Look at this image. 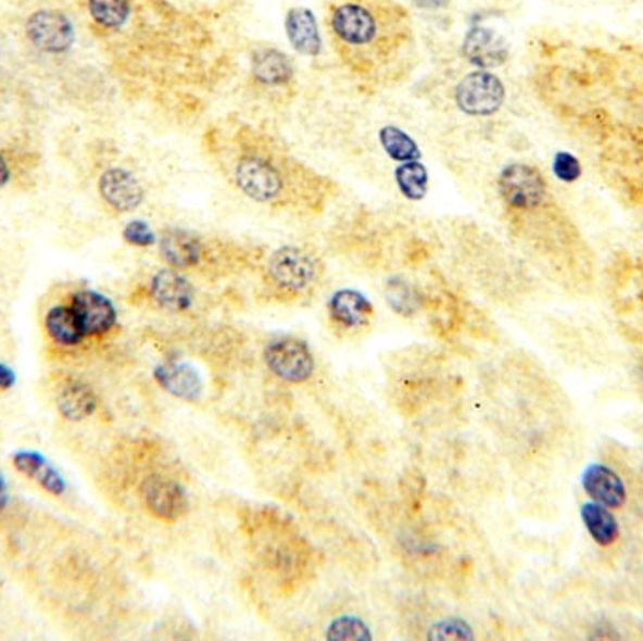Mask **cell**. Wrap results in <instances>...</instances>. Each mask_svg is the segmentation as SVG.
<instances>
[{
	"mask_svg": "<svg viewBox=\"0 0 643 641\" xmlns=\"http://www.w3.org/2000/svg\"><path fill=\"white\" fill-rule=\"evenodd\" d=\"M205 141L220 174L251 202L298 215H318L336 196L333 179L300 161L260 126L226 120L211 126Z\"/></svg>",
	"mask_w": 643,
	"mask_h": 641,
	"instance_id": "cell-1",
	"label": "cell"
},
{
	"mask_svg": "<svg viewBox=\"0 0 643 641\" xmlns=\"http://www.w3.org/2000/svg\"><path fill=\"white\" fill-rule=\"evenodd\" d=\"M326 30L337 59L364 84H398L416 64L413 15L398 0H333Z\"/></svg>",
	"mask_w": 643,
	"mask_h": 641,
	"instance_id": "cell-2",
	"label": "cell"
},
{
	"mask_svg": "<svg viewBox=\"0 0 643 641\" xmlns=\"http://www.w3.org/2000/svg\"><path fill=\"white\" fill-rule=\"evenodd\" d=\"M161 256L168 267L177 272L228 275L249 264V252L241 244L223 239L207 238L198 231L169 228L159 241Z\"/></svg>",
	"mask_w": 643,
	"mask_h": 641,
	"instance_id": "cell-3",
	"label": "cell"
},
{
	"mask_svg": "<svg viewBox=\"0 0 643 641\" xmlns=\"http://www.w3.org/2000/svg\"><path fill=\"white\" fill-rule=\"evenodd\" d=\"M324 275V264L313 249L282 244L266 260L262 290L277 303H295L315 292Z\"/></svg>",
	"mask_w": 643,
	"mask_h": 641,
	"instance_id": "cell-4",
	"label": "cell"
},
{
	"mask_svg": "<svg viewBox=\"0 0 643 641\" xmlns=\"http://www.w3.org/2000/svg\"><path fill=\"white\" fill-rule=\"evenodd\" d=\"M496 192L506 215L527 213L552 200L550 185L539 167L514 162L501 169L496 177Z\"/></svg>",
	"mask_w": 643,
	"mask_h": 641,
	"instance_id": "cell-5",
	"label": "cell"
},
{
	"mask_svg": "<svg viewBox=\"0 0 643 641\" xmlns=\"http://www.w3.org/2000/svg\"><path fill=\"white\" fill-rule=\"evenodd\" d=\"M249 81L252 89L262 97H290L295 84V68L292 59L277 48L262 46L251 53Z\"/></svg>",
	"mask_w": 643,
	"mask_h": 641,
	"instance_id": "cell-6",
	"label": "cell"
},
{
	"mask_svg": "<svg viewBox=\"0 0 643 641\" xmlns=\"http://www.w3.org/2000/svg\"><path fill=\"white\" fill-rule=\"evenodd\" d=\"M264 360L275 377L287 382H305L315 373V356L305 341L280 335L267 342Z\"/></svg>",
	"mask_w": 643,
	"mask_h": 641,
	"instance_id": "cell-7",
	"label": "cell"
},
{
	"mask_svg": "<svg viewBox=\"0 0 643 641\" xmlns=\"http://www.w3.org/2000/svg\"><path fill=\"white\" fill-rule=\"evenodd\" d=\"M504 98V84L491 72H470L455 87V104L472 117H490L503 108Z\"/></svg>",
	"mask_w": 643,
	"mask_h": 641,
	"instance_id": "cell-8",
	"label": "cell"
},
{
	"mask_svg": "<svg viewBox=\"0 0 643 641\" xmlns=\"http://www.w3.org/2000/svg\"><path fill=\"white\" fill-rule=\"evenodd\" d=\"M28 42L50 55L66 53L76 42V28L71 17L59 10H38L25 25Z\"/></svg>",
	"mask_w": 643,
	"mask_h": 641,
	"instance_id": "cell-9",
	"label": "cell"
},
{
	"mask_svg": "<svg viewBox=\"0 0 643 641\" xmlns=\"http://www.w3.org/2000/svg\"><path fill=\"white\" fill-rule=\"evenodd\" d=\"M328 320L336 335L356 337L371 328L375 307L364 293L357 290H339L328 303Z\"/></svg>",
	"mask_w": 643,
	"mask_h": 641,
	"instance_id": "cell-10",
	"label": "cell"
},
{
	"mask_svg": "<svg viewBox=\"0 0 643 641\" xmlns=\"http://www.w3.org/2000/svg\"><path fill=\"white\" fill-rule=\"evenodd\" d=\"M141 499L149 514L162 521H175L187 512V495L177 481L164 476H149L141 483Z\"/></svg>",
	"mask_w": 643,
	"mask_h": 641,
	"instance_id": "cell-11",
	"label": "cell"
},
{
	"mask_svg": "<svg viewBox=\"0 0 643 641\" xmlns=\"http://www.w3.org/2000/svg\"><path fill=\"white\" fill-rule=\"evenodd\" d=\"M99 192L102 200L117 213L138 210L146 198L140 179L125 167L105 169L104 174L100 175Z\"/></svg>",
	"mask_w": 643,
	"mask_h": 641,
	"instance_id": "cell-12",
	"label": "cell"
},
{
	"mask_svg": "<svg viewBox=\"0 0 643 641\" xmlns=\"http://www.w3.org/2000/svg\"><path fill=\"white\" fill-rule=\"evenodd\" d=\"M72 309L85 335L100 337L110 334L117 324V311L112 301L94 290H81L72 296Z\"/></svg>",
	"mask_w": 643,
	"mask_h": 641,
	"instance_id": "cell-13",
	"label": "cell"
},
{
	"mask_svg": "<svg viewBox=\"0 0 643 641\" xmlns=\"http://www.w3.org/2000/svg\"><path fill=\"white\" fill-rule=\"evenodd\" d=\"M151 300L169 313H185L194 303V286L177 269H162L156 273L149 285Z\"/></svg>",
	"mask_w": 643,
	"mask_h": 641,
	"instance_id": "cell-14",
	"label": "cell"
},
{
	"mask_svg": "<svg viewBox=\"0 0 643 641\" xmlns=\"http://www.w3.org/2000/svg\"><path fill=\"white\" fill-rule=\"evenodd\" d=\"M581 486L594 502L608 508H622L627 504L625 481L606 465H589L581 478Z\"/></svg>",
	"mask_w": 643,
	"mask_h": 641,
	"instance_id": "cell-15",
	"label": "cell"
},
{
	"mask_svg": "<svg viewBox=\"0 0 643 641\" xmlns=\"http://www.w3.org/2000/svg\"><path fill=\"white\" fill-rule=\"evenodd\" d=\"M463 49L470 63L476 64L480 71L503 66L510 56V48L503 36L483 27L470 30Z\"/></svg>",
	"mask_w": 643,
	"mask_h": 641,
	"instance_id": "cell-16",
	"label": "cell"
},
{
	"mask_svg": "<svg viewBox=\"0 0 643 641\" xmlns=\"http://www.w3.org/2000/svg\"><path fill=\"white\" fill-rule=\"evenodd\" d=\"M14 465L23 476L36 480L51 495L61 497L66 493V481L59 475L50 461L38 452L14 453Z\"/></svg>",
	"mask_w": 643,
	"mask_h": 641,
	"instance_id": "cell-17",
	"label": "cell"
},
{
	"mask_svg": "<svg viewBox=\"0 0 643 641\" xmlns=\"http://www.w3.org/2000/svg\"><path fill=\"white\" fill-rule=\"evenodd\" d=\"M287 30L290 43L303 55H318L322 40L318 35V25L308 10L294 8L288 12Z\"/></svg>",
	"mask_w": 643,
	"mask_h": 641,
	"instance_id": "cell-18",
	"label": "cell"
},
{
	"mask_svg": "<svg viewBox=\"0 0 643 641\" xmlns=\"http://www.w3.org/2000/svg\"><path fill=\"white\" fill-rule=\"evenodd\" d=\"M154 377L161 382L164 390L169 391L175 398L192 399L200 395L202 384L197 370L185 363H168L154 370Z\"/></svg>",
	"mask_w": 643,
	"mask_h": 641,
	"instance_id": "cell-19",
	"label": "cell"
},
{
	"mask_svg": "<svg viewBox=\"0 0 643 641\" xmlns=\"http://www.w3.org/2000/svg\"><path fill=\"white\" fill-rule=\"evenodd\" d=\"M581 519L596 544L602 548L616 544L619 538V523L609 512L608 506L598 502H585L581 508Z\"/></svg>",
	"mask_w": 643,
	"mask_h": 641,
	"instance_id": "cell-20",
	"label": "cell"
},
{
	"mask_svg": "<svg viewBox=\"0 0 643 641\" xmlns=\"http://www.w3.org/2000/svg\"><path fill=\"white\" fill-rule=\"evenodd\" d=\"M46 329L51 339L63 347H77L87 337L74 309L64 305H55L48 311Z\"/></svg>",
	"mask_w": 643,
	"mask_h": 641,
	"instance_id": "cell-21",
	"label": "cell"
},
{
	"mask_svg": "<svg viewBox=\"0 0 643 641\" xmlns=\"http://www.w3.org/2000/svg\"><path fill=\"white\" fill-rule=\"evenodd\" d=\"M56 404L64 418L71 422H81L97 411V398L84 382L66 384L56 398Z\"/></svg>",
	"mask_w": 643,
	"mask_h": 641,
	"instance_id": "cell-22",
	"label": "cell"
},
{
	"mask_svg": "<svg viewBox=\"0 0 643 641\" xmlns=\"http://www.w3.org/2000/svg\"><path fill=\"white\" fill-rule=\"evenodd\" d=\"M134 0H87V10L97 27L119 33L133 15Z\"/></svg>",
	"mask_w": 643,
	"mask_h": 641,
	"instance_id": "cell-23",
	"label": "cell"
},
{
	"mask_svg": "<svg viewBox=\"0 0 643 641\" xmlns=\"http://www.w3.org/2000/svg\"><path fill=\"white\" fill-rule=\"evenodd\" d=\"M386 298H388V303L403 316H411L424 305L421 293L414 286L401 279H393L392 282H388Z\"/></svg>",
	"mask_w": 643,
	"mask_h": 641,
	"instance_id": "cell-24",
	"label": "cell"
},
{
	"mask_svg": "<svg viewBox=\"0 0 643 641\" xmlns=\"http://www.w3.org/2000/svg\"><path fill=\"white\" fill-rule=\"evenodd\" d=\"M401 192L411 200H420L427 192V169L418 162H406L405 166L399 167L395 172Z\"/></svg>",
	"mask_w": 643,
	"mask_h": 641,
	"instance_id": "cell-25",
	"label": "cell"
},
{
	"mask_svg": "<svg viewBox=\"0 0 643 641\" xmlns=\"http://www.w3.org/2000/svg\"><path fill=\"white\" fill-rule=\"evenodd\" d=\"M382 146H384L386 153L392 154V159H398V161L411 162L420 159V151H418L416 143L395 126H388L382 130Z\"/></svg>",
	"mask_w": 643,
	"mask_h": 641,
	"instance_id": "cell-26",
	"label": "cell"
},
{
	"mask_svg": "<svg viewBox=\"0 0 643 641\" xmlns=\"http://www.w3.org/2000/svg\"><path fill=\"white\" fill-rule=\"evenodd\" d=\"M553 174L563 183H576L581 177V162L567 151H559L553 159Z\"/></svg>",
	"mask_w": 643,
	"mask_h": 641,
	"instance_id": "cell-27",
	"label": "cell"
},
{
	"mask_svg": "<svg viewBox=\"0 0 643 641\" xmlns=\"http://www.w3.org/2000/svg\"><path fill=\"white\" fill-rule=\"evenodd\" d=\"M123 236H125L126 243L134 244V247H151L156 243V236L143 221H133V223L126 224Z\"/></svg>",
	"mask_w": 643,
	"mask_h": 641,
	"instance_id": "cell-28",
	"label": "cell"
},
{
	"mask_svg": "<svg viewBox=\"0 0 643 641\" xmlns=\"http://www.w3.org/2000/svg\"><path fill=\"white\" fill-rule=\"evenodd\" d=\"M630 149H632V153H634V159H629V162L638 167V172H642V175H640V183H642L643 187V134L632 136V140H630Z\"/></svg>",
	"mask_w": 643,
	"mask_h": 641,
	"instance_id": "cell-29",
	"label": "cell"
},
{
	"mask_svg": "<svg viewBox=\"0 0 643 641\" xmlns=\"http://www.w3.org/2000/svg\"><path fill=\"white\" fill-rule=\"evenodd\" d=\"M411 2H413V7L426 10V12H439L452 4V0H411Z\"/></svg>",
	"mask_w": 643,
	"mask_h": 641,
	"instance_id": "cell-30",
	"label": "cell"
},
{
	"mask_svg": "<svg viewBox=\"0 0 643 641\" xmlns=\"http://www.w3.org/2000/svg\"><path fill=\"white\" fill-rule=\"evenodd\" d=\"M15 384V373L4 363H0V390H10Z\"/></svg>",
	"mask_w": 643,
	"mask_h": 641,
	"instance_id": "cell-31",
	"label": "cell"
},
{
	"mask_svg": "<svg viewBox=\"0 0 643 641\" xmlns=\"http://www.w3.org/2000/svg\"><path fill=\"white\" fill-rule=\"evenodd\" d=\"M10 179H12V172H10L7 159L0 154V189H4Z\"/></svg>",
	"mask_w": 643,
	"mask_h": 641,
	"instance_id": "cell-32",
	"label": "cell"
},
{
	"mask_svg": "<svg viewBox=\"0 0 643 641\" xmlns=\"http://www.w3.org/2000/svg\"><path fill=\"white\" fill-rule=\"evenodd\" d=\"M8 499H10V495H8L7 480H4V476L0 475V512L7 508Z\"/></svg>",
	"mask_w": 643,
	"mask_h": 641,
	"instance_id": "cell-33",
	"label": "cell"
},
{
	"mask_svg": "<svg viewBox=\"0 0 643 641\" xmlns=\"http://www.w3.org/2000/svg\"><path fill=\"white\" fill-rule=\"evenodd\" d=\"M642 380H643V375H642Z\"/></svg>",
	"mask_w": 643,
	"mask_h": 641,
	"instance_id": "cell-34",
	"label": "cell"
}]
</instances>
